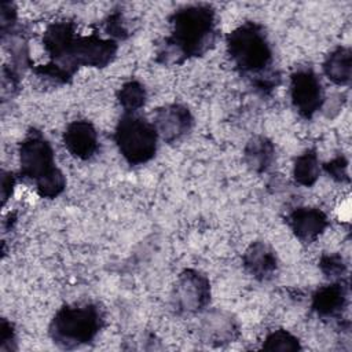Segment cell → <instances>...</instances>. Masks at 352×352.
<instances>
[{
    "mask_svg": "<svg viewBox=\"0 0 352 352\" xmlns=\"http://www.w3.org/2000/svg\"><path fill=\"white\" fill-rule=\"evenodd\" d=\"M169 21L172 30L158 54V60L162 58L164 63H182L202 56L216 41V11L209 4L182 7Z\"/></svg>",
    "mask_w": 352,
    "mask_h": 352,
    "instance_id": "1",
    "label": "cell"
},
{
    "mask_svg": "<svg viewBox=\"0 0 352 352\" xmlns=\"http://www.w3.org/2000/svg\"><path fill=\"white\" fill-rule=\"evenodd\" d=\"M324 172L338 183H348L349 173H348V160L344 155H337L333 160L323 164Z\"/></svg>",
    "mask_w": 352,
    "mask_h": 352,
    "instance_id": "22",
    "label": "cell"
},
{
    "mask_svg": "<svg viewBox=\"0 0 352 352\" xmlns=\"http://www.w3.org/2000/svg\"><path fill=\"white\" fill-rule=\"evenodd\" d=\"M14 186H15L14 175L11 172H3V176H1V198H3V204H6L7 199L11 197Z\"/></svg>",
    "mask_w": 352,
    "mask_h": 352,
    "instance_id": "26",
    "label": "cell"
},
{
    "mask_svg": "<svg viewBox=\"0 0 352 352\" xmlns=\"http://www.w3.org/2000/svg\"><path fill=\"white\" fill-rule=\"evenodd\" d=\"M170 301L179 315L199 314L210 302V282L198 270L187 268L176 279Z\"/></svg>",
    "mask_w": 352,
    "mask_h": 352,
    "instance_id": "6",
    "label": "cell"
},
{
    "mask_svg": "<svg viewBox=\"0 0 352 352\" xmlns=\"http://www.w3.org/2000/svg\"><path fill=\"white\" fill-rule=\"evenodd\" d=\"M198 331L205 344L221 346L239 337V323L230 312L212 309L202 316Z\"/></svg>",
    "mask_w": 352,
    "mask_h": 352,
    "instance_id": "11",
    "label": "cell"
},
{
    "mask_svg": "<svg viewBox=\"0 0 352 352\" xmlns=\"http://www.w3.org/2000/svg\"><path fill=\"white\" fill-rule=\"evenodd\" d=\"M194 124L190 109L180 103H170L157 109L153 125L165 143H175L190 133Z\"/></svg>",
    "mask_w": 352,
    "mask_h": 352,
    "instance_id": "9",
    "label": "cell"
},
{
    "mask_svg": "<svg viewBox=\"0 0 352 352\" xmlns=\"http://www.w3.org/2000/svg\"><path fill=\"white\" fill-rule=\"evenodd\" d=\"M103 29L109 34V38H111V40L117 41V40H124L128 37V30L125 28L122 14L120 11H116L106 18V21L103 23Z\"/></svg>",
    "mask_w": 352,
    "mask_h": 352,
    "instance_id": "23",
    "label": "cell"
},
{
    "mask_svg": "<svg viewBox=\"0 0 352 352\" xmlns=\"http://www.w3.org/2000/svg\"><path fill=\"white\" fill-rule=\"evenodd\" d=\"M118 44L111 38H102L96 33L78 36L73 50V62L77 66L106 67L117 55Z\"/></svg>",
    "mask_w": 352,
    "mask_h": 352,
    "instance_id": "10",
    "label": "cell"
},
{
    "mask_svg": "<svg viewBox=\"0 0 352 352\" xmlns=\"http://www.w3.org/2000/svg\"><path fill=\"white\" fill-rule=\"evenodd\" d=\"M290 100L296 111L309 120L324 104V91L320 78L312 69H298L290 76Z\"/></svg>",
    "mask_w": 352,
    "mask_h": 352,
    "instance_id": "8",
    "label": "cell"
},
{
    "mask_svg": "<svg viewBox=\"0 0 352 352\" xmlns=\"http://www.w3.org/2000/svg\"><path fill=\"white\" fill-rule=\"evenodd\" d=\"M319 268L326 278L338 280L346 272V264L338 253H323L319 260Z\"/></svg>",
    "mask_w": 352,
    "mask_h": 352,
    "instance_id": "21",
    "label": "cell"
},
{
    "mask_svg": "<svg viewBox=\"0 0 352 352\" xmlns=\"http://www.w3.org/2000/svg\"><path fill=\"white\" fill-rule=\"evenodd\" d=\"M66 150L78 160L92 158L99 148V138L95 126L87 120L72 121L63 132Z\"/></svg>",
    "mask_w": 352,
    "mask_h": 352,
    "instance_id": "12",
    "label": "cell"
},
{
    "mask_svg": "<svg viewBox=\"0 0 352 352\" xmlns=\"http://www.w3.org/2000/svg\"><path fill=\"white\" fill-rule=\"evenodd\" d=\"M16 21V10L11 3H3L1 4V14H0V29H1V37L3 40L8 33L14 30Z\"/></svg>",
    "mask_w": 352,
    "mask_h": 352,
    "instance_id": "24",
    "label": "cell"
},
{
    "mask_svg": "<svg viewBox=\"0 0 352 352\" xmlns=\"http://www.w3.org/2000/svg\"><path fill=\"white\" fill-rule=\"evenodd\" d=\"M243 160L253 172L263 173L275 161V146L265 136H253L243 148Z\"/></svg>",
    "mask_w": 352,
    "mask_h": 352,
    "instance_id": "17",
    "label": "cell"
},
{
    "mask_svg": "<svg viewBox=\"0 0 352 352\" xmlns=\"http://www.w3.org/2000/svg\"><path fill=\"white\" fill-rule=\"evenodd\" d=\"M286 221L296 238L304 243L314 242L329 226L326 213L319 208L311 206L296 208L287 214Z\"/></svg>",
    "mask_w": 352,
    "mask_h": 352,
    "instance_id": "14",
    "label": "cell"
},
{
    "mask_svg": "<svg viewBox=\"0 0 352 352\" xmlns=\"http://www.w3.org/2000/svg\"><path fill=\"white\" fill-rule=\"evenodd\" d=\"M103 323V312L96 304L63 305L51 319L48 333L56 346L76 349L92 342Z\"/></svg>",
    "mask_w": 352,
    "mask_h": 352,
    "instance_id": "3",
    "label": "cell"
},
{
    "mask_svg": "<svg viewBox=\"0 0 352 352\" xmlns=\"http://www.w3.org/2000/svg\"><path fill=\"white\" fill-rule=\"evenodd\" d=\"M21 175L40 186L58 176L62 170L55 164V154L51 143L37 129H30L19 144Z\"/></svg>",
    "mask_w": 352,
    "mask_h": 352,
    "instance_id": "5",
    "label": "cell"
},
{
    "mask_svg": "<svg viewBox=\"0 0 352 352\" xmlns=\"http://www.w3.org/2000/svg\"><path fill=\"white\" fill-rule=\"evenodd\" d=\"M324 76L336 85H348L352 77V52L348 47H337L323 60Z\"/></svg>",
    "mask_w": 352,
    "mask_h": 352,
    "instance_id": "16",
    "label": "cell"
},
{
    "mask_svg": "<svg viewBox=\"0 0 352 352\" xmlns=\"http://www.w3.org/2000/svg\"><path fill=\"white\" fill-rule=\"evenodd\" d=\"M76 26L70 21H56L47 26L43 36V45L50 62L60 67L70 77L78 70L73 62V50L77 40Z\"/></svg>",
    "mask_w": 352,
    "mask_h": 352,
    "instance_id": "7",
    "label": "cell"
},
{
    "mask_svg": "<svg viewBox=\"0 0 352 352\" xmlns=\"http://www.w3.org/2000/svg\"><path fill=\"white\" fill-rule=\"evenodd\" d=\"M320 175V164L316 150L308 148L294 160L293 177L304 187H312Z\"/></svg>",
    "mask_w": 352,
    "mask_h": 352,
    "instance_id": "18",
    "label": "cell"
},
{
    "mask_svg": "<svg viewBox=\"0 0 352 352\" xmlns=\"http://www.w3.org/2000/svg\"><path fill=\"white\" fill-rule=\"evenodd\" d=\"M12 344H15V330L7 319H3L0 324V351H14Z\"/></svg>",
    "mask_w": 352,
    "mask_h": 352,
    "instance_id": "25",
    "label": "cell"
},
{
    "mask_svg": "<svg viewBox=\"0 0 352 352\" xmlns=\"http://www.w3.org/2000/svg\"><path fill=\"white\" fill-rule=\"evenodd\" d=\"M227 54L243 76L252 77V82L276 76L270 70L272 48L265 29L256 22H245L228 33Z\"/></svg>",
    "mask_w": 352,
    "mask_h": 352,
    "instance_id": "2",
    "label": "cell"
},
{
    "mask_svg": "<svg viewBox=\"0 0 352 352\" xmlns=\"http://www.w3.org/2000/svg\"><path fill=\"white\" fill-rule=\"evenodd\" d=\"M243 268L257 280H268L278 268L275 250L264 241L252 242L242 256Z\"/></svg>",
    "mask_w": 352,
    "mask_h": 352,
    "instance_id": "15",
    "label": "cell"
},
{
    "mask_svg": "<svg viewBox=\"0 0 352 352\" xmlns=\"http://www.w3.org/2000/svg\"><path fill=\"white\" fill-rule=\"evenodd\" d=\"M114 142L129 165H142L155 155L158 133L144 117L124 113L116 125Z\"/></svg>",
    "mask_w": 352,
    "mask_h": 352,
    "instance_id": "4",
    "label": "cell"
},
{
    "mask_svg": "<svg viewBox=\"0 0 352 352\" xmlns=\"http://www.w3.org/2000/svg\"><path fill=\"white\" fill-rule=\"evenodd\" d=\"M348 305V285L334 280L312 294V311L322 319H338Z\"/></svg>",
    "mask_w": 352,
    "mask_h": 352,
    "instance_id": "13",
    "label": "cell"
},
{
    "mask_svg": "<svg viewBox=\"0 0 352 352\" xmlns=\"http://www.w3.org/2000/svg\"><path fill=\"white\" fill-rule=\"evenodd\" d=\"M147 92L142 82L136 80L126 81L117 91V100L124 109V113H136L146 103Z\"/></svg>",
    "mask_w": 352,
    "mask_h": 352,
    "instance_id": "19",
    "label": "cell"
},
{
    "mask_svg": "<svg viewBox=\"0 0 352 352\" xmlns=\"http://www.w3.org/2000/svg\"><path fill=\"white\" fill-rule=\"evenodd\" d=\"M265 351H282V352H296L301 349L300 340L285 329H276L267 334L261 345Z\"/></svg>",
    "mask_w": 352,
    "mask_h": 352,
    "instance_id": "20",
    "label": "cell"
}]
</instances>
